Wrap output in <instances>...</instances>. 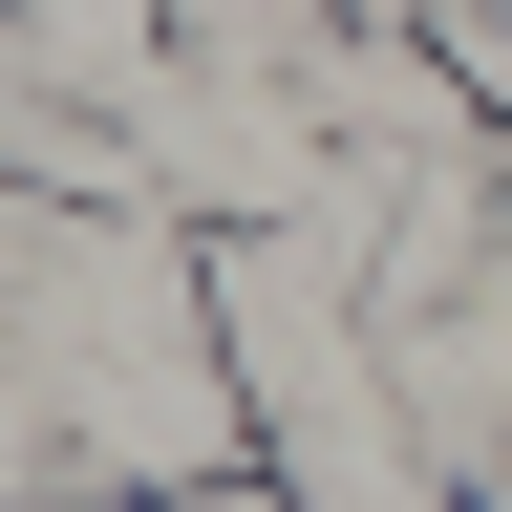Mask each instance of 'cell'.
Returning a JSON list of instances; mask_svg holds the SVG:
<instances>
[{
    "label": "cell",
    "mask_w": 512,
    "mask_h": 512,
    "mask_svg": "<svg viewBox=\"0 0 512 512\" xmlns=\"http://www.w3.org/2000/svg\"><path fill=\"white\" fill-rule=\"evenodd\" d=\"M150 43L171 64H299V43H342V0H150Z\"/></svg>",
    "instance_id": "6da1fadb"
}]
</instances>
